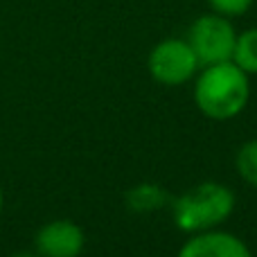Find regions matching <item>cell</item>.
<instances>
[{
  "label": "cell",
  "mask_w": 257,
  "mask_h": 257,
  "mask_svg": "<svg viewBox=\"0 0 257 257\" xmlns=\"http://www.w3.org/2000/svg\"><path fill=\"white\" fill-rule=\"evenodd\" d=\"M235 192L217 181H205L176 196L172 203V219L178 230L187 235L214 230L228 221L235 210Z\"/></svg>",
  "instance_id": "obj_2"
},
{
  "label": "cell",
  "mask_w": 257,
  "mask_h": 257,
  "mask_svg": "<svg viewBox=\"0 0 257 257\" xmlns=\"http://www.w3.org/2000/svg\"><path fill=\"white\" fill-rule=\"evenodd\" d=\"M253 3L255 0H208V5L212 7V12L221 14V16H226V18L246 14L250 7H253Z\"/></svg>",
  "instance_id": "obj_10"
},
{
  "label": "cell",
  "mask_w": 257,
  "mask_h": 257,
  "mask_svg": "<svg viewBox=\"0 0 257 257\" xmlns=\"http://www.w3.org/2000/svg\"><path fill=\"white\" fill-rule=\"evenodd\" d=\"M176 257H253L244 239L219 228L192 235Z\"/></svg>",
  "instance_id": "obj_6"
},
{
  "label": "cell",
  "mask_w": 257,
  "mask_h": 257,
  "mask_svg": "<svg viewBox=\"0 0 257 257\" xmlns=\"http://www.w3.org/2000/svg\"><path fill=\"white\" fill-rule=\"evenodd\" d=\"M84 246L86 235L72 219H52L34 237V248L41 257H79Z\"/></svg>",
  "instance_id": "obj_5"
},
{
  "label": "cell",
  "mask_w": 257,
  "mask_h": 257,
  "mask_svg": "<svg viewBox=\"0 0 257 257\" xmlns=\"http://www.w3.org/2000/svg\"><path fill=\"white\" fill-rule=\"evenodd\" d=\"M230 61L239 66L246 75H257V27L237 34Z\"/></svg>",
  "instance_id": "obj_8"
},
{
  "label": "cell",
  "mask_w": 257,
  "mask_h": 257,
  "mask_svg": "<svg viewBox=\"0 0 257 257\" xmlns=\"http://www.w3.org/2000/svg\"><path fill=\"white\" fill-rule=\"evenodd\" d=\"M9 257H41L39 253H32V250H18V253H14V255H9Z\"/></svg>",
  "instance_id": "obj_11"
},
{
  "label": "cell",
  "mask_w": 257,
  "mask_h": 257,
  "mask_svg": "<svg viewBox=\"0 0 257 257\" xmlns=\"http://www.w3.org/2000/svg\"><path fill=\"white\" fill-rule=\"evenodd\" d=\"M235 41H237V32L232 27L230 18L221 16L217 12L199 16L192 23L190 34H187V43L192 45L201 66L230 61Z\"/></svg>",
  "instance_id": "obj_3"
},
{
  "label": "cell",
  "mask_w": 257,
  "mask_h": 257,
  "mask_svg": "<svg viewBox=\"0 0 257 257\" xmlns=\"http://www.w3.org/2000/svg\"><path fill=\"white\" fill-rule=\"evenodd\" d=\"M235 167L248 185L257 187V140H250L239 147L235 156Z\"/></svg>",
  "instance_id": "obj_9"
},
{
  "label": "cell",
  "mask_w": 257,
  "mask_h": 257,
  "mask_svg": "<svg viewBox=\"0 0 257 257\" xmlns=\"http://www.w3.org/2000/svg\"><path fill=\"white\" fill-rule=\"evenodd\" d=\"M147 66L158 84L183 86L199 72L201 63L187 39H165L154 45Z\"/></svg>",
  "instance_id": "obj_4"
},
{
  "label": "cell",
  "mask_w": 257,
  "mask_h": 257,
  "mask_svg": "<svg viewBox=\"0 0 257 257\" xmlns=\"http://www.w3.org/2000/svg\"><path fill=\"white\" fill-rule=\"evenodd\" d=\"M250 97L248 75L232 61L203 66L194 81V102L210 120H232L246 108Z\"/></svg>",
  "instance_id": "obj_1"
},
{
  "label": "cell",
  "mask_w": 257,
  "mask_h": 257,
  "mask_svg": "<svg viewBox=\"0 0 257 257\" xmlns=\"http://www.w3.org/2000/svg\"><path fill=\"white\" fill-rule=\"evenodd\" d=\"M126 203L133 212H154L167 203V194L156 183H140V185L128 190Z\"/></svg>",
  "instance_id": "obj_7"
},
{
  "label": "cell",
  "mask_w": 257,
  "mask_h": 257,
  "mask_svg": "<svg viewBox=\"0 0 257 257\" xmlns=\"http://www.w3.org/2000/svg\"><path fill=\"white\" fill-rule=\"evenodd\" d=\"M3 205H5V194H3V187H0V214H3Z\"/></svg>",
  "instance_id": "obj_12"
}]
</instances>
